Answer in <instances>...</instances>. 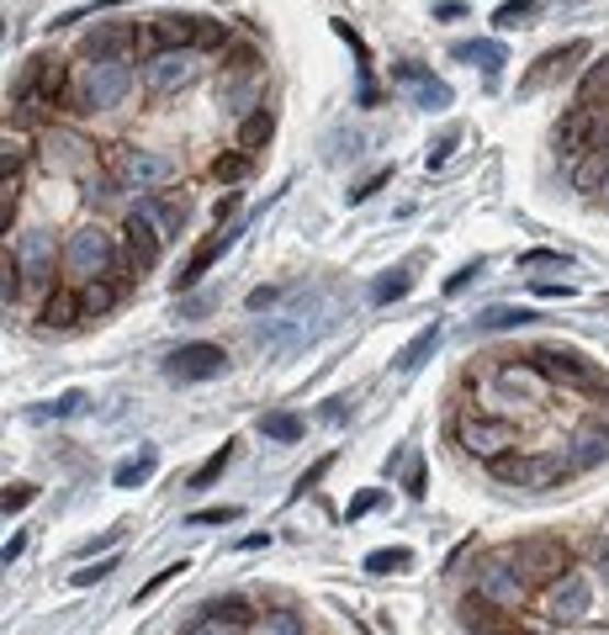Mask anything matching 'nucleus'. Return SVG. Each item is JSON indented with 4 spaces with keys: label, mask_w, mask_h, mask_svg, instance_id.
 I'll return each instance as SVG.
<instances>
[{
    "label": "nucleus",
    "mask_w": 609,
    "mask_h": 635,
    "mask_svg": "<svg viewBox=\"0 0 609 635\" xmlns=\"http://www.w3.org/2000/svg\"><path fill=\"white\" fill-rule=\"evenodd\" d=\"M181 572H191V562H170L165 572H154L149 582H144V593H138V604H144V599H154V593H159L165 582H176V577H181Z\"/></svg>",
    "instance_id": "obj_46"
},
{
    "label": "nucleus",
    "mask_w": 609,
    "mask_h": 635,
    "mask_svg": "<svg viewBox=\"0 0 609 635\" xmlns=\"http://www.w3.org/2000/svg\"><path fill=\"white\" fill-rule=\"evenodd\" d=\"M461 11H466L461 0H440V5H435V16H461Z\"/></svg>",
    "instance_id": "obj_59"
},
{
    "label": "nucleus",
    "mask_w": 609,
    "mask_h": 635,
    "mask_svg": "<svg viewBox=\"0 0 609 635\" xmlns=\"http://www.w3.org/2000/svg\"><path fill=\"white\" fill-rule=\"evenodd\" d=\"M376 503H382V492H376V487H361V492H356V503L345 509V519H361V514H371Z\"/></svg>",
    "instance_id": "obj_52"
},
{
    "label": "nucleus",
    "mask_w": 609,
    "mask_h": 635,
    "mask_svg": "<svg viewBox=\"0 0 609 635\" xmlns=\"http://www.w3.org/2000/svg\"><path fill=\"white\" fill-rule=\"evenodd\" d=\"M43 165H48V170H59V175H80V170L91 165V144H86L80 133L54 127V133L43 138Z\"/></svg>",
    "instance_id": "obj_19"
},
{
    "label": "nucleus",
    "mask_w": 609,
    "mask_h": 635,
    "mask_svg": "<svg viewBox=\"0 0 609 635\" xmlns=\"http://www.w3.org/2000/svg\"><path fill=\"white\" fill-rule=\"evenodd\" d=\"M335 32L350 43V54H356V69H361V106H376V86H371V48L361 43V32L350 27L345 16H335Z\"/></svg>",
    "instance_id": "obj_24"
},
{
    "label": "nucleus",
    "mask_w": 609,
    "mask_h": 635,
    "mask_svg": "<svg viewBox=\"0 0 609 635\" xmlns=\"http://www.w3.org/2000/svg\"><path fill=\"white\" fill-rule=\"evenodd\" d=\"M541 297H573V286H556V281H535Z\"/></svg>",
    "instance_id": "obj_58"
},
{
    "label": "nucleus",
    "mask_w": 609,
    "mask_h": 635,
    "mask_svg": "<svg viewBox=\"0 0 609 635\" xmlns=\"http://www.w3.org/2000/svg\"><path fill=\"white\" fill-rule=\"evenodd\" d=\"M223 365H228V350H223V344L191 339V344H181V350L165 361V376H170V382H213V376H223Z\"/></svg>",
    "instance_id": "obj_9"
},
{
    "label": "nucleus",
    "mask_w": 609,
    "mask_h": 635,
    "mask_svg": "<svg viewBox=\"0 0 609 635\" xmlns=\"http://www.w3.org/2000/svg\"><path fill=\"white\" fill-rule=\"evenodd\" d=\"M403 567H414V551H408V545H393V551H371V556H365V572H371V577L403 572Z\"/></svg>",
    "instance_id": "obj_32"
},
{
    "label": "nucleus",
    "mask_w": 609,
    "mask_h": 635,
    "mask_svg": "<svg viewBox=\"0 0 609 635\" xmlns=\"http://www.w3.org/2000/svg\"><path fill=\"white\" fill-rule=\"evenodd\" d=\"M159 472V451L154 445H144V451L133 455V461H122L117 472H112V487H122V492H133V487H144Z\"/></svg>",
    "instance_id": "obj_25"
},
{
    "label": "nucleus",
    "mask_w": 609,
    "mask_h": 635,
    "mask_svg": "<svg viewBox=\"0 0 609 635\" xmlns=\"http://www.w3.org/2000/svg\"><path fill=\"white\" fill-rule=\"evenodd\" d=\"M519 265H525V271H541V265H546V271L551 265H556V271H573V254H562V249H530Z\"/></svg>",
    "instance_id": "obj_43"
},
{
    "label": "nucleus",
    "mask_w": 609,
    "mask_h": 635,
    "mask_svg": "<svg viewBox=\"0 0 609 635\" xmlns=\"http://www.w3.org/2000/svg\"><path fill=\"white\" fill-rule=\"evenodd\" d=\"M456 144H461V127H446V133H440V138H435V144H429L425 165H429V170H440V165H446V159H451V149H456Z\"/></svg>",
    "instance_id": "obj_44"
},
{
    "label": "nucleus",
    "mask_w": 609,
    "mask_h": 635,
    "mask_svg": "<svg viewBox=\"0 0 609 635\" xmlns=\"http://www.w3.org/2000/svg\"><path fill=\"white\" fill-rule=\"evenodd\" d=\"M324 419H329V423L350 419V397H335V402H329V408H324Z\"/></svg>",
    "instance_id": "obj_56"
},
{
    "label": "nucleus",
    "mask_w": 609,
    "mask_h": 635,
    "mask_svg": "<svg viewBox=\"0 0 609 635\" xmlns=\"http://www.w3.org/2000/svg\"><path fill=\"white\" fill-rule=\"evenodd\" d=\"M429 492V477H425V461H414L408 466V498H425Z\"/></svg>",
    "instance_id": "obj_55"
},
{
    "label": "nucleus",
    "mask_w": 609,
    "mask_h": 635,
    "mask_svg": "<svg viewBox=\"0 0 609 635\" xmlns=\"http://www.w3.org/2000/svg\"><path fill=\"white\" fill-rule=\"evenodd\" d=\"M234 234H239V228H213V234H207V239L196 243V249H191V260H185L181 265V275H176V286H196V281H202V275L213 271L217 265V254H228V243H234Z\"/></svg>",
    "instance_id": "obj_21"
},
{
    "label": "nucleus",
    "mask_w": 609,
    "mask_h": 635,
    "mask_svg": "<svg viewBox=\"0 0 609 635\" xmlns=\"http://www.w3.org/2000/svg\"><path fill=\"white\" fill-rule=\"evenodd\" d=\"M244 170H249V154H223V159H213V175H217V181H228V185H234V181H239V175H244Z\"/></svg>",
    "instance_id": "obj_45"
},
{
    "label": "nucleus",
    "mask_w": 609,
    "mask_h": 635,
    "mask_svg": "<svg viewBox=\"0 0 609 635\" xmlns=\"http://www.w3.org/2000/svg\"><path fill=\"white\" fill-rule=\"evenodd\" d=\"M541 382H546V376H541L535 365H504V371H498V387L515 393L519 402H535V397H541Z\"/></svg>",
    "instance_id": "obj_28"
},
{
    "label": "nucleus",
    "mask_w": 609,
    "mask_h": 635,
    "mask_svg": "<svg viewBox=\"0 0 609 635\" xmlns=\"http://www.w3.org/2000/svg\"><path fill=\"white\" fill-rule=\"evenodd\" d=\"M329 466H335V455H318V461L307 466L303 477H297V498H303L307 487H318V483H324V472H329Z\"/></svg>",
    "instance_id": "obj_49"
},
{
    "label": "nucleus",
    "mask_w": 609,
    "mask_h": 635,
    "mask_svg": "<svg viewBox=\"0 0 609 635\" xmlns=\"http://www.w3.org/2000/svg\"><path fill=\"white\" fill-rule=\"evenodd\" d=\"M493 466V477L504 487H556L567 477V466L556 461V455H498V461H487Z\"/></svg>",
    "instance_id": "obj_6"
},
{
    "label": "nucleus",
    "mask_w": 609,
    "mask_h": 635,
    "mask_svg": "<svg viewBox=\"0 0 609 635\" xmlns=\"http://www.w3.org/2000/svg\"><path fill=\"white\" fill-rule=\"evenodd\" d=\"M477 275H483V260H472V265H461V271L451 275V281H446V292H451V297H456L461 286H466V281H477Z\"/></svg>",
    "instance_id": "obj_53"
},
{
    "label": "nucleus",
    "mask_w": 609,
    "mask_h": 635,
    "mask_svg": "<svg viewBox=\"0 0 609 635\" xmlns=\"http://www.w3.org/2000/svg\"><path fill=\"white\" fill-rule=\"evenodd\" d=\"M477 588H483V599H493V604H504V609H515L519 599H525V572H519V562H515V551H493L483 562V572H477Z\"/></svg>",
    "instance_id": "obj_10"
},
{
    "label": "nucleus",
    "mask_w": 609,
    "mask_h": 635,
    "mask_svg": "<svg viewBox=\"0 0 609 635\" xmlns=\"http://www.w3.org/2000/svg\"><path fill=\"white\" fill-rule=\"evenodd\" d=\"M80 318H86V297H80L75 286L54 292V297L43 303V313H37V324H43V329H69V324H80Z\"/></svg>",
    "instance_id": "obj_23"
},
{
    "label": "nucleus",
    "mask_w": 609,
    "mask_h": 635,
    "mask_svg": "<svg viewBox=\"0 0 609 635\" xmlns=\"http://www.w3.org/2000/svg\"><path fill=\"white\" fill-rule=\"evenodd\" d=\"M80 297H86V318H95V313H106V307L117 303V292H112L106 281H86V286H80Z\"/></svg>",
    "instance_id": "obj_41"
},
{
    "label": "nucleus",
    "mask_w": 609,
    "mask_h": 635,
    "mask_svg": "<svg viewBox=\"0 0 609 635\" xmlns=\"http://www.w3.org/2000/svg\"><path fill=\"white\" fill-rule=\"evenodd\" d=\"M69 91H75V80L64 75L59 59H32V69L22 75V86H16V117H22V122L37 117L43 106L69 101Z\"/></svg>",
    "instance_id": "obj_4"
},
{
    "label": "nucleus",
    "mask_w": 609,
    "mask_h": 635,
    "mask_svg": "<svg viewBox=\"0 0 609 635\" xmlns=\"http://www.w3.org/2000/svg\"><path fill=\"white\" fill-rule=\"evenodd\" d=\"M583 59H588V43H583V37L562 43V48H546V54L535 59V69L525 75V91H541V86H556V80H567V75H573Z\"/></svg>",
    "instance_id": "obj_16"
},
{
    "label": "nucleus",
    "mask_w": 609,
    "mask_h": 635,
    "mask_svg": "<svg viewBox=\"0 0 609 635\" xmlns=\"http://www.w3.org/2000/svg\"><path fill=\"white\" fill-rule=\"evenodd\" d=\"M535 313H525V307H487L483 318H477V329L483 333H498V329H525Z\"/></svg>",
    "instance_id": "obj_33"
},
{
    "label": "nucleus",
    "mask_w": 609,
    "mask_h": 635,
    "mask_svg": "<svg viewBox=\"0 0 609 635\" xmlns=\"http://www.w3.org/2000/svg\"><path fill=\"white\" fill-rule=\"evenodd\" d=\"M185 635H239V631H234V620H217V614H213V620H202V625H191V631H185Z\"/></svg>",
    "instance_id": "obj_54"
},
{
    "label": "nucleus",
    "mask_w": 609,
    "mask_h": 635,
    "mask_svg": "<svg viewBox=\"0 0 609 635\" xmlns=\"http://www.w3.org/2000/svg\"><path fill=\"white\" fill-rule=\"evenodd\" d=\"M16 271H22V281L27 286H48V275H54V265H59V249H54V234L48 228H22L16 234Z\"/></svg>",
    "instance_id": "obj_11"
},
{
    "label": "nucleus",
    "mask_w": 609,
    "mask_h": 635,
    "mask_svg": "<svg viewBox=\"0 0 609 635\" xmlns=\"http://www.w3.org/2000/svg\"><path fill=\"white\" fill-rule=\"evenodd\" d=\"M271 127H275L271 112H249V117H244V127H239V149L255 154L260 144H266V138H271Z\"/></svg>",
    "instance_id": "obj_34"
},
{
    "label": "nucleus",
    "mask_w": 609,
    "mask_h": 635,
    "mask_svg": "<svg viewBox=\"0 0 609 635\" xmlns=\"http://www.w3.org/2000/svg\"><path fill=\"white\" fill-rule=\"evenodd\" d=\"M461 445L472 455H487V461H498L504 455V445H515V423L509 419H487V413H466V419L456 423Z\"/></svg>",
    "instance_id": "obj_13"
},
{
    "label": "nucleus",
    "mask_w": 609,
    "mask_h": 635,
    "mask_svg": "<svg viewBox=\"0 0 609 635\" xmlns=\"http://www.w3.org/2000/svg\"><path fill=\"white\" fill-rule=\"evenodd\" d=\"M498 609L504 604H493V599H466V604H461V625L477 635H509V625L498 620Z\"/></svg>",
    "instance_id": "obj_26"
},
{
    "label": "nucleus",
    "mask_w": 609,
    "mask_h": 635,
    "mask_svg": "<svg viewBox=\"0 0 609 635\" xmlns=\"http://www.w3.org/2000/svg\"><path fill=\"white\" fill-rule=\"evenodd\" d=\"M509 551H515L525 582H556V577H562V562H567V551L556 541H525V545H509Z\"/></svg>",
    "instance_id": "obj_18"
},
{
    "label": "nucleus",
    "mask_w": 609,
    "mask_h": 635,
    "mask_svg": "<svg viewBox=\"0 0 609 635\" xmlns=\"http://www.w3.org/2000/svg\"><path fill=\"white\" fill-rule=\"evenodd\" d=\"M95 5H101V11H112V5H122V0H95Z\"/></svg>",
    "instance_id": "obj_60"
},
{
    "label": "nucleus",
    "mask_w": 609,
    "mask_h": 635,
    "mask_svg": "<svg viewBox=\"0 0 609 635\" xmlns=\"http://www.w3.org/2000/svg\"><path fill=\"white\" fill-rule=\"evenodd\" d=\"M594 562H599V572H605V588H609V535L594 545Z\"/></svg>",
    "instance_id": "obj_57"
},
{
    "label": "nucleus",
    "mask_w": 609,
    "mask_h": 635,
    "mask_svg": "<svg viewBox=\"0 0 609 635\" xmlns=\"http://www.w3.org/2000/svg\"><path fill=\"white\" fill-rule=\"evenodd\" d=\"M530 365L556 382V387H594L599 382V365L578 355V350H562V344H541V350H530Z\"/></svg>",
    "instance_id": "obj_7"
},
{
    "label": "nucleus",
    "mask_w": 609,
    "mask_h": 635,
    "mask_svg": "<svg viewBox=\"0 0 609 635\" xmlns=\"http://www.w3.org/2000/svg\"><path fill=\"white\" fill-rule=\"evenodd\" d=\"M159 249H165V234L154 228L149 217H127V228H122V254H127V271L133 275H149L159 265Z\"/></svg>",
    "instance_id": "obj_14"
},
{
    "label": "nucleus",
    "mask_w": 609,
    "mask_h": 635,
    "mask_svg": "<svg viewBox=\"0 0 609 635\" xmlns=\"http://www.w3.org/2000/svg\"><path fill=\"white\" fill-rule=\"evenodd\" d=\"M594 101H609V54L599 64H588V75H583V101L578 106H594Z\"/></svg>",
    "instance_id": "obj_36"
},
{
    "label": "nucleus",
    "mask_w": 609,
    "mask_h": 635,
    "mask_svg": "<svg viewBox=\"0 0 609 635\" xmlns=\"http://www.w3.org/2000/svg\"><path fill=\"white\" fill-rule=\"evenodd\" d=\"M91 408V393H64L54 402H43V408H32V419L48 423V419H75V413H86Z\"/></svg>",
    "instance_id": "obj_31"
},
{
    "label": "nucleus",
    "mask_w": 609,
    "mask_h": 635,
    "mask_svg": "<svg viewBox=\"0 0 609 635\" xmlns=\"http://www.w3.org/2000/svg\"><path fill=\"white\" fill-rule=\"evenodd\" d=\"M228 461H234V445H217L213 461H202V466H196V477H191V487H213L217 477H223V466H228Z\"/></svg>",
    "instance_id": "obj_42"
},
{
    "label": "nucleus",
    "mask_w": 609,
    "mask_h": 635,
    "mask_svg": "<svg viewBox=\"0 0 609 635\" xmlns=\"http://www.w3.org/2000/svg\"><path fill=\"white\" fill-rule=\"evenodd\" d=\"M393 80L414 95V106H425V112H446V106H451V86H446L440 75H429L425 64H408V59L393 64Z\"/></svg>",
    "instance_id": "obj_15"
},
{
    "label": "nucleus",
    "mask_w": 609,
    "mask_h": 635,
    "mask_svg": "<svg viewBox=\"0 0 609 635\" xmlns=\"http://www.w3.org/2000/svg\"><path fill=\"white\" fill-rule=\"evenodd\" d=\"M32 498H37V487L32 483H11V492H5V514H22Z\"/></svg>",
    "instance_id": "obj_50"
},
{
    "label": "nucleus",
    "mask_w": 609,
    "mask_h": 635,
    "mask_svg": "<svg viewBox=\"0 0 609 635\" xmlns=\"http://www.w3.org/2000/svg\"><path fill=\"white\" fill-rule=\"evenodd\" d=\"M509 635H530V631H509Z\"/></svg>",
    "instance_id": "obj_62"
},
{
    "label": "nucleus",
    "mask_w": 609,
    "mask_h": 635,
    "mask_svg": "<svg viewBox=\"0 0 609 635\" xmlns=\"http://www.w3.org/2000/svg\"><path fill=\"white\" fill-rule=\"evenodd\" d=\"M594 635H609V625H605V631H594Z\"/></svg>",
    "instance_id": "obj_63"
},
{
    "label": "nucleus",
    "mask_w": 609,
    "mask_h": 635,
    "mask_svg": "<svg viewBox=\"0 0 609 635\" xmlns=\"http://www.w3.org/2000/svg\"><path fill=\"white\" fill-rule=\"evenodd\" d=\"M16 202H22V170L5 165V191H0V228L16 223Z\"/></svg>",
    "instance_id": "obj_37"
},
{
    "label": "nucleus",
    "mask_w": 609,
    "mask_h": 635,
    "mask_svg": "<svg viewBox=\"0 0 609 635\" xmlns=\"http://www.w3.org/2000/svg\"><path fill=\"white\" fill-rule=\"evenodd\" d=\"M451 59H461V64H477L487 80L509 64V54H504V43L498 37H466V43H451Z\"/></svg>",
    "instance_id": "obj_22"
},
{
    "label": "nucleus",
    "mask_w": 609,
    "mask_h": 635,
    "mask_svg": "<svg viewBox=\"0 0 609 635\" xmlns=\"http://www.w3.org/2000/svg\"><path fill=\"white\" fill-rule=\"evenodd\" d=\"M435 344H440V324H429V329H419L414 333V339H408V344H403V350H397V371H403V376H414V371H419V365L429 361V355H435Z\"/></svg>",
    "instance_id": "obj_27"
},
{
    "label": "nucleus",
    "mask_w": 609,
    "mask_h": 635,
    "mask_svg": "<svg viewBox=\"0 0 609 635\" xmlns=\"http://www.w3.org/2000/svg\"><path fill=\"white\" fill-rule=\"evenodd\" d=\"M196 75H202V54H196V48H170V54H154V59L144 64V86H149L154 95L185 91Z\"/></svg>",
    "instance_id": "obj_8"
},
{
    "label": "nucleus",
    "mask_w": 609,
    "mask_h": 635,
    "mask_svg": "<svg viewBox=\"0 0 609 635\" xmlns=\"http://www.w3.org/2000/svg\"><path fill=\"white\" fill-rule=\"evenodd\" d=\"M117 265V243H112V234L101 228V223H86V228H75L69 234V243H64V271H69V281H101V275Z\"/></svg>",
    "instance_id": "obj_2"
},
{
    "label": "nucleus",
    "mask_w": 609,
    "mask_h": 635,
    "mask_svg": "<svg viewBox=\"0 0 609 635\" xmlns=\"http://www.w3.org/2000/svg\"><path fill=\"white\" fill-rule=\"evenodd\" d=\"M255 635H307V631H303V614L275 609V614H266V620H260V631H255Z\"/></svg>",
    "instance_id": "obj_39"
},
{
    "label": "nucleus",
    "mask_w": 609,
    "mask_h": 635,
    "mask_svg": "<svg viewBox=\"0 0 609 635\" xmlns=\"http://www.w3.org/2000/svg\"><path fill=\"white\" fill-rule=\"evenodd\" d=\"M112 175L127 191H154V185L176 181V159L165 149H112Z\"/></svg>",
    "instance_id": "obj_5"
},
{
    "label": "nucleus",
    "mask_w": 609,
    "mask_h": 635,
    "mask_svg": "<svg viewBox=\"0 0 609 635\" xmlns=\"http://www.w3.org/2000/svg\"><path fill=\"white\" fill-rule=\"evenodd\" d=\"M588 604H594V582H588V572H562L546 593V620L578 625L583 614H588Z\"/></svg>",
    "instance_id": "obj_12"
},
{
    "label": "nucleus",
    "mask_w": 609,
    "mask_h": 635,
    "mask_svg": "<svg viewBox=\"0 0 609 635\" xmlns=\"http://www.w3.org/2000/svg\"><path fill=\"white\" fill-rule=\"evenodd\" d=\"M127 91H133V64L127 59H91L80 75H75L69 106H75V112H112Z\"/></svg>",
    "instance_id": "obj_1"
},
{
    "label": "nucleus",
    "mask_w": 609,
    "mask_h": 635,
    "mask_svg": "<svg viewBox=\"0 0 609 635\" xmlns=\"http://www.w3.org/2000/svg\"><path fill=\"white\" fill-rule=\"evenodd\" d=\"M393 181V165H387V170H376V175H371V181H361L356 185V191H350V207H361L365 196H376V191H382V185Z\"/></svg>",
    "instance_id": "obj_47"
},
{
    "label": "nucleus",
    "mask_w": 609,
    "mask_h": 635,
    "mask_svg": "<svg viewBox=\"0 0 609 635\" xmlns=\"http://www.w3.org/2000/svg\"><path fill=\"white\" fill-rule=\"evenodd\" d=\"M605 455H609V434H605V429H599V434L588 429V434L573 440V466H594V461H605Z\"/></svg>",
    "instance_id": "obj_35"
},
{
    "label": "nucleus",
    "mask_w": 609,
    "mask_h": 635,
    "mask_svg": "<svg viewBox=\"0 0 609 635\" xmlns=\"http://www.w3.org/2000/svg\"><path fill=\"white\" fill-rule=\"evenodd\" d=\"M234 519H239V509H228V503H223V509H196L185 524H234Z\"/></svg>",
    "instance_id": "obj_51"
},
{
    "label": "nucleus",
    "mask_w": 609,
    "mask_h": 635,
    "mask_svg": "<svg viewBox=\"0 0 609 635\" xmlns=\"http://www.w3.org/2000/svg\"><path fill=\"white\" fill-rule=\"evenodd\" d=\"M133 212H138V217H149L154 228L170 239V234H181V228H185V217H191V202H185L181 191H176V196H170V191H149V196H144V202H138Z\"/></svg>",
    "instance_id": "obj_20"
},
{
    "label": "nucleus",
    "mask_w": 609,
    "mask_h": 635,
    "mask_svg": "<svg viewBox=\"0 0 609 635\" xmlns=\"http://www.w3.org/2000/svg\"><path fill=\"white\" fill-rule=\"evenodd\" d=\"M605 175H609V154H588L573 181H578V191H594V185H605Z\"/></svg>",
    "instance_id": "obj_40"
},
{
    "label": "nucleus",
    "mask_w": 609,
    "mask_h": 635,
    "mask_svg": "<svg viewBox=\"0 0 609 635\" xmlns=\"http://www.w3.org/2000/svg\"><path fill=\"white\" fill-rule=\"evenodd\" d=\"M599 307H609V297H599Z\"/></svg>",
    "instance_id": "obj_61"
},
{
    "label": "nucleus",
    "mask_w": 609,
    "mask_h": 635,
    "mask_svg": "<svg viewBox=\"0 0 609 635\" xmlns=\"http://www.w3.org/2000/svg\"><path fill=\"white\" fill-rule=\"evenodd\" d=\"M408 292H414V275L403 271V265H397V271H382L371 281V303H397V297H408Z\"/></svg>",
    "instance_id": "obj_30"
},
{
    "label": "nucleus",
    "mask_w": 609,
    "mask_h": 635,
    "mask_svg": "<svg viewBox=\"0 0 609 635\" xmlns=\"http://www.w3.org/2000/svg\"><path fill=\"white\" fill-rule=\"evenodd\" d=\"M260 434L275 440V445H292V440H303V419H297V413H286V408H275V413L260 419Z\"/></svg>",
    "instance_id": "obj_29"
},
{
    "label": "nucleus",
    "mask_w": 609,
    "mask_h": 635,
    "mask_svg": "<svg viewBox=\"0 0 609 635\" xmlns=\"http://www.w3.org/2000/svg\"><path fill=\"white\" fill-rule=\"evenodd\" d=\"M133 48H138V27L133 22H95L86 32V43H80L86 59H127Z\"/></svg>",
    "instance_id": "obj_17"
},
{
    "label": "nucleus",
    "mask_w": 609,
    "mask_h": 635,
    "mask_svg": "<svg viewBox=\"0 0 609 635\" xmlns=\"http://www.w3.org/2000/svg\"><path fill=\"white\" fill-rule=\"evenodd\" d=\"M106 572H117V562H112V556H106V562H91V567H80L69 582H75V588H91V582H101Z\"/></svg>",
    "instance_id": "obj_48"
},
{
    "label": "nucleus",
    "mask_w": 609,
    "mask_h": 635,
    "mask_svg": "<svg viewBox=\"0 0 609 635\" xmlns=\"http://www.w3.org/2000/svg\"><path fill=\"white\" fill-rule=\"evenodd\" d=\"M535 11H541V0H504V5H498V11H493V27H519V22H525V16H535Z\"/></svg>",
    "instance_id": "obj_38"
},
{
    "label": "nucleus",
    "mask_w": 609,
    "mask_h": 635,
    "mask_svg": "<svg viewBox=\"0 0 609 635\" xmlns=\"http://www.w3.org/2000/svg\"><path fill=\"white\" fill-rule=\"evenodd\" d=\"M556 149L567 159H588V154H609V106H573L556 122Z\"/></svg>",
    "instance_id": "obj_3"
}]
</instances>
